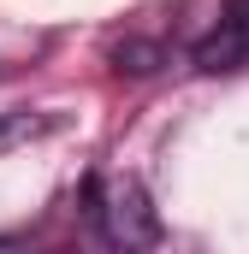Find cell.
<instances>
[{
    "label": "cell",
    "mask_w": 249,
    "mask_h": 254,
    "mask_svg": "<svg viewBox=\"0 0 249 254\" xmlns=\"http://www.w3.org/2000/svg\"><path fill=\"white\" fill-rule=\"evenodd\" d=\"M89 201H95V219H101L107 243H113L119 254H148L154 243H160V213H154V201H148V190H142L136 178L95 184Z\"/></svg>",
    "instance_id": "obj_1"
},
{
    "label": "cell",
    "mask_w": 249,
    "mask_h": 254,
    "mask_svg": "<svg viewBox=\"0 0 249 254\" xmlns=\"http://www.w3.org/2000/svg\"><path fill=\"white\" fill-rule=\"evenodd\" d=\"M48 125L54 119H36V113H0V154L18 148V142H30V136H42Z\"/></svg>",
    "instance_id": "obj_3"
},
{
    "label": "cell",
    "mask_w": 249,
    "mask_h": 254,
    "mask_svg": "<svg viewBox=\"0 0 249 254\" xmlns=\"http://www.w3.org/2000/svg\"><path fill=\"white\" fill-rule=\"evenodd\" d=\"M48 254H71V249H48Z\"/></svg>",
    "instance_id": "obj_5"
},
{
    "label": "cell",
    "mask_w": 249,
    "mask_h": 254,
    "mask_svg": "<svg viewBox=\"0 0 249 254\" xmlns=\"http://www.w3.org/2000/svg\"><path fill=\"white\" fill-rule=\"evenodd\" d=\"M113 65L148 77V71H160V48H154V42H124V48H113Z\"/></svg>",
    "instance_id": "obj_4"
},
{
    "label": "cell",
    "mask_w": 249,
    "mask_h": 254,
    "mask_svg": "<svg viewBox=\"0 0 249 254\" xmlns=\"http://www.w3.org/2000/svg\"><path fill=\"white\" fill-rule=\"evenodd\" d=\"M196 65L202 71H244L249 65V0H232L220 12V24L196 42Z\"/></svg>",
    "instance_id": "obj_2"
}]
</instances>
